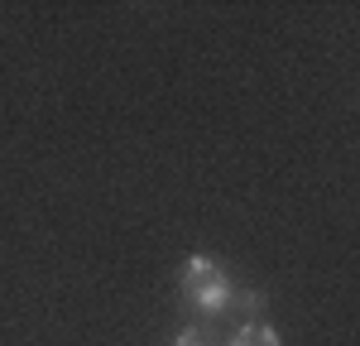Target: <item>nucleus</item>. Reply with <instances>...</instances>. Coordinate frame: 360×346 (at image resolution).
<instances>
[{
    "label": "nucleus",
    "instance_id": "obj_1",
    "mask_svg": "<svg viewBox=\"0 0 360 346\" xmlns=\"http://www.w3.org/2000/svg\"><path fill=\"white\" fill-rule=\"evenodd\" d=\"M183 293H188V303H193L197 313H221L226 303L236 298V288H231V279L221 274V264L207 255H193L188 264H183Z\"/></svg>",
    "mask_w": 360,
    "mask_h": 346
},
{
    "label": "nucleus",
    "instance_id": "obj_2",
    "mask_svg": "<svg viewBox=\"0 0 360 346\" xmlns=\"http://www.w3.org/2000/svg\"><path fill=\"white\" fill-rule=\"evenodd\" d=\"M226 346H278V332L269 327V322H255V317H250V322L236 327V337H231Z\"/></svg>",
    "mask_w": 360,
    "mask_h": 346
},
{
    "label": "nucleus",
    "instance_id": "obj_3",
    "mask_svg": "<svg viewBox=\"0 0 360 346\" xmlns=\"http://www.w3.org/2000/svg\"><path fill=\"white\" fill-rule=\"evenodd\" d=\"M173 346H212V337H207L202 327H183V332L173 337Z\"/></svg>",
    "mask_w": 360,
    "mask_h": 346
}]
</instances>
